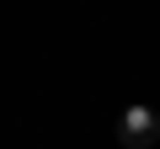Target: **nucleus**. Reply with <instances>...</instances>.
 Returning <instances> with one entry per match:
<instances>
[{
    "label": "nucleus",
    "instance_id": "1",
    "mask_svg": "<svg viewBox=\"0 0 160 149\" xmlns=\"http://www.w3.org/2000/svg\"><path fill=\"white\" fill-rule=\"evenodd\" d=\"M118 144H123V149H149V144H160V117H155L149 107H128V112L118 117Z\"/></svg>",
    "mask_w": 160,
    "mask_h": 149
}]
</instances>
